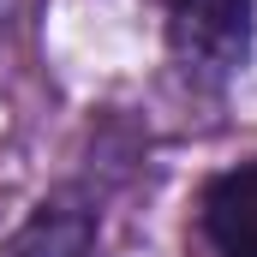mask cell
<instances>
[{
  "label": "cell",
  "instance_id": "1",
  "mask_svg": "<svg viewBox=\"0 0 257 257\" xmlns=\"http://www.w3.org/2000/svg\"><path fill=\"white\" fill-rule=\"evenodd\" d=\"M257 42V0H174L168 12V54L180 78L203 90L227 84L251 60Z\"/></svg>",
  "mask_w": 257,
  "mask_h": 257
},
{
  "label": "cell",
  "instance_id": "2",
  "mask_svg": "<svg viewBox=\"0 0 257 257\" xmlns=\"http://www.w3.org/2000/svg\"><path fill=\"white\" fill-rule=\"evenodd\" d=\"M197 233L209 257H257V156L221 168L197 192Z\"/></svg>",
  "mask_w": 257,
  "mask_h": 257
},
{
  "label": "cell",
  "instance_id": "3",
  "mask_svg": "<svg viewBox=\"0 0 257 257\" xmlns=\"http://www.w3.org/2000/svg\"><path fill=\"white\" fill-rule=\"evenodd\" d=\"M90 245H96V209L78 197H48L12 227L0 257H90Z\"/></svg>",
  "mask_w": 257,
  "mask_h": 257
}]
</instances>
